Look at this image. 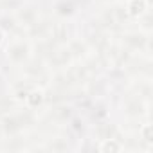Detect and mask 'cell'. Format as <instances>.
Wrapping results in <instances>:
<instances>
[{"mask_svg": "<svg viewBox=\"0 0 153 153\" xmlns=\"http://www.w3.org/2000/svg\"><path fill=\"white\" fill-rule=\"evenodd\" d=\"M6 58L11 65L24 67L33 58V47L31 42L25 38H13L6 47Z\"/></svg>", "mask_w": 153, "mask_h": 153, "instance_id": "1", "label": "cell"}, {"mask_svg": "<svg viewBox=\"0 0 153 153\" xmlns=\"http://www.w3.org/2000/svg\"><path fill=\"white\" fill-rule=\"evenodd\" d=\"M51 115H52V119L58 121V123H67V121L72 117V108L67 106V105H58V106H54V108L51 110Z\"/></svg>", "mask_w": 153, "mask_h": 153, "instance_id": "10", "label": "cell"}, {"mask_svg": "<svg viewBox=\"0 0 153 153\" xmlns=\"http://www.w3.org/2000/svg\"><path fill=\"white\" fill-rule=\"evenodd\" d=\"M97 149L99 151H119L123 149V144L117 140V137H110V139H103Z\"/></svg>", "mask_w": 153, "mask_h": 153, "instance_id": "14", "label": "cell"}, {"mask_svg": "<svg viewBox=\"0 0 153 153\" xmlns=\"http://www.w3.org/2000/svg\"><path fill=\"white\" fill-rule=\"evenodd\" d=\"M4 40H6V33H4L2 29H0V45L4 43Z\"/></svg>", "mask_w": 153, "mask_h": 153, "instance_id": "16", "label": "cell"}, {"mask_svg": "<svg viewBox=\"0 0 153 153\" xmlns=\"http://www.w3.org/2000/svg\"><path fill=\"white\" fill-rule=\"evenodd\" d=\"M43 101H45V96H43V92H42L40 88H29V92H27V96H25V105H27V108L34 110V108H38Z\"/></svg>", "mask_w": 153, "mask_h": 153, "instance_id": "9", "label": "cell"}, {"mask_svg": "<svg viewBox=\"0 0 153 153\" xmlns=\"http://www.w3.org/2000/svg\"><path fill=\"white\" fill-rule=\"evenodd\" d=\"M96 133H97L99 140H103V139L117 137V128H115V124H112V123H99L97 128H96Z\"/></svg>", "mask_w": 153, "mask_h": 153, "instance_id": "12", "label": "cell"}, {"mask_svg": "<svg viewBox=\"0 0 153 153\" xmlns=\"http://www.w3.org/2000/svg\"><path fill=\"white\" fill-rule=\"evenodd\" d=\"M140 137H142L148 144L151 142V124H149V123H146V124L140 128Z\"/></svg>", "mask_w": 153, "mask_h": 153, "instance_id": "15", "label": "cell"}, {"mask_svg": "<svg viewBox=\"0 0 153 153\" xmlns=\"http://www.w3.org/2000/svg\"><path fill=\"white\" fill-rule=\"evenodd\" d=\"M148 106H149V103H146L142 97H139L135 94V96L126 97V101L123 103V112L128 117H140L142 114H148Z\"/></svg>", "mask_w": 153, "mask_h": 153, "instance_id": "5", "label": "cell"}, {"mask_svg": "<svg viewBox=\"0 0 153 153\" xmlns=\"http://www.w3.org/2000/svg\"><path fill=\"white\" fill-rule=\"evenodd\" d=\"M121 45L123 49L128 52V54H133V52H148L151 49V43H149V33H144V31H128V33H123L121 34Z\"/></svg>", "mask_w": 153, "mask_h": 153, "instance_id": "2", "label": "cell"}, {"mask_svg": "<svg viewBox=\"0 0 153 153\" xmlns=\"http://www.w3.org/2000/svg\"><path fill=\"white\" fill-rule=\"evenodd\" d=\"M68 148H70V144H68V139H65V137H54L45 146V149H51V151H67Z\"/></svg>", "mask_w": 153, "mask_h": 153, "instance_id": "13", "label": "cell"}, {"mask_svg": "<svg viewBox=\"0 0 153 153\" xmlns=\"http://www.w3.org/2000/svg\"><path fill=\"white\" fill-rule=\"evenodd\" d=\"M67 47H68V51H70L74 61H76V59H81V58H87L88 43H87L85 40H81V38H70V40L67 42Z\"/></svg>", "mask_w": 153, "mask_h": 153, "instance_id": "8", "label": "cell"}, {"mask_svg": "<svg viewBox=\"0 0 153 153\" xmlns=\"http://www.w3.org/2000/svg\"><path fill=\"white\" fill-rule=\"evenodd\" d=\"M97 2H103V4H114V2H117V0H97Z\"/></svg>", "mask_w": 153, "mask_h": 153, "instance_id": "17", "label": "cell"}, {"mask_svg": "<svg viewBox=\"0 0 153 153\" xmlns=\"http://www.w3.org/2000/svg\"><path fill=\"white\" fill-rule=\"evenodd\" d=\"M123 6H124L123 11L126 13V16L137 20L149 9V0H124Z\"/></svg>", "mask_w": 153, "mask_h": 153, "instance_id": "6", "label": "cell"}, {"mask_svg": "<svg viewBox=\"0 0 153 153\" xmlns=\"http://www.w3.org/2000/svg\"><path fill=\"white\" fill-rule=\"evenodd\" d=\"M72 61H74V58H72V54H70L67 45H54L47 52V63H49L51 68L65 70Z\"/></svg>", "mask_w": 153, "mask_h": 153, "instance_id": "3", "label": "cell"}, {"mask_svg": "<svg viewBox=\"0 0 153 153\" xmlns=\"http://www.w3.org/2000/svg\"><path fill=\"white\" fill-rule=\"evenodd\" d=\"M0 29H2L6 34L7 33H13V31H16L18 29V24H16V18H15V15L11 13H2L0 15Z\"/></svg>", "mask_w": 153, "mask_h": 153, "instance_id": "11", "label": "cell"}, {"mask_svg": "<svg viewBox=\"0 0 153 153\" xmlns=\"http://www.w3.org/2000/svg\"><path fill=\"white\" fill-rule=\"evenodd\" d=\"M15 18H16V24L18 27L22 29H29L31 25H34L38 20H40V13H38V7L34 4H22L15 9Z\"/></svg>", "mask_w": 153, "mask_h": 153, "instance_id": "4", "label": "cell"}, {"mask_svg": "<svg viewBox=\"0 0 153 153\" xmlns=\"http://www.w3.org/2000/svg\"><path fill=\"white\" fill-rule=\"evenodd\" d=\"M52 9H54L56 16L67 20V18H72L78 13V4H76V0H56Z\"/></svg>", "mask_w": 153, "mask_h": 153, "instance_id": "7", "label": "cell"}]
</instances>
